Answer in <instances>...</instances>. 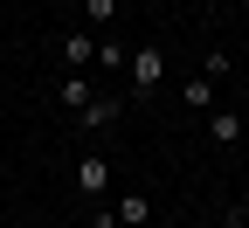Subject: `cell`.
<instances>
[{"label":"cell","instance_id":"6da1fadb","mask_svg":"<svg viewBox=\"0 0 249 228\" xmlns=\"http://www.w3.org/2000/svg\"><path fill=\"white\" fill-rule=\"evenodd\" d=\"M76 193H90V201L111 193V159H104V152H83V159H76Z\"/></svg>","mask_w":249,"mask_h":228},{"label":"cell","instance_id":"7a4b0ae2","mask_svg":"<svg viewBox=\"0 0 249 228\" xmlns=\"http://www.w3.org/2000/svg\"><path fill=\"white\" fill-rule=\"evenodd\" d=\"M160 83H166V55H160V49H132V90L152 97Z\"/></svg>","mask_w":249,"mask_h":228},{"label":"cell","instance_id":"3957f363","mask_svg":"<svg viewBox=\"0 0 249 228\" xmlns=\"http://www.w3.org/2000/svg\"><path fill=\"white\" fill-rule=\"evenodd\" d=\"M111 118H118V97H90V104L76 111V124H90V132H104Z\"/></svg>","mask_w":249,"mask_h":228},{"label":"cell","instance_id":"277c9868","mask_svg":"<svg viewBox=\"0 0 249 228\" xmlns=\"http://www.w3.org/2000/svg\"><path fill=\"white\" fill-rule=\"evenodd\" d=\"M180 104H187V111H208V104H214V83H208V76H187V83H180Z\"/></svg>","mask_w":249,"mask_h":228},{"label":"cell","instance_id":"5b68a950","mask_svg":"<svg viewBox=\"0 0 249 228\" xmlns=\"http://www.w3.org/2000/svg\"><path fill=\"white\" fill-rule=\"evenodd\" d=\"M208 139H214V145H235V139H242V118H235V111H214V118H208Z\"/></svg>","mask_w":249,"mask_h":228},{"label":"cell","instance_id":"8992f818","mask_svg":"<svg viewBox=\"0 0 249 228\" xmlns=\"http://www.w3.org/2000/svg\"><path fill=\"white\" fill-rule=\"evenodd\" d=\"M118 221L124 228H145L152 221V201H145V193H124V201H118Z\"/></svg>","mask_w":249,"mask_h":228},{"label":"cell","instance_id":"52a82bcc","mask_svg":"<svg viewBox=\"0 0 249 228\" xmlns=\"http://www.w3.org/2000/svg\"><path fill=\"white\" fill-rule=\"evenodd\" d=\"M90 97H97V90H90L83 76H62V111H83V104H90Z\"/></svg>","mask_w":249,"mask_h":228},{"label":"cell","instance_id":"ba28073f","mask_svg":"<svg viewBox=\"0 0 249 228\" xmlns=\"http://www.w3.org/2000/svg\"><path fill=\"white\" fill-rule=\"evenodd\" d=\"M62 55H70V62H97V42H90V35H70V42H62Z\"/></svg>","mask_w":249,"mask_h":228},{"label":"cell","instance_id":"9c48e42d","mask_svg":"<svg viewBox=\"0 0 249 228\" xmlns=\"http://www.w3.org/2000/svg\"><path fill=\"white\" fill-rule=\"evenodd\" d=\"M201 76H208V83H222V76H229V55H222V49H208V55H201Z\"/></svg>","mask_w":249,"mask_h":228},{"label":"cell","instance_id":"30bf717a","mask_svg":"<svg viewBox=\"0 0 249 228\" xmlns=\"http://www.w3.org/2000/svg\"><path fill=\"white\" fill-rule=\"evenodd\" d=\"M83 14H90V21H97V28H104V21L118 14V0H83Z\"/></svg>","mask_w":249,"mask_h":228},{"label":"cell","instance_id":"8fae6325","mask_svg":"<svg viewBox=\"0 0 249 228\" xmlns=\"http://www.w3.org/2000/svg\"><path fill=\"white\" fill-rule=\"evenodd\" d=\"M83 228H124V221H118V208H97V214L83 221Z\"/></svg>","mask_w":249,"mask_h":228},{"label":"cell","instance_id":"7c38bea8","mask_svg":"<svg viewBox=\"0 0 249 228\" xmlns=\"http://www.w3.org/2000/svg\"><path fill=\"white\" fill-rule=\"evenodd\" d=\"M118 7H124V0H118Z\"/></svg>","mask_w":249,"mask_h":228}]
</instances>
